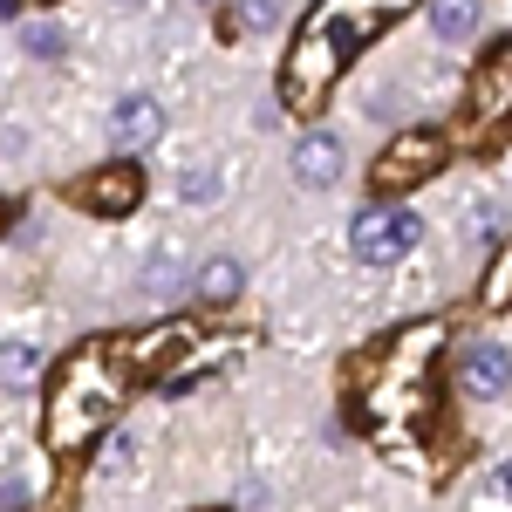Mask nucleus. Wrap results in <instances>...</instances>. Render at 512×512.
Returning a JSON list of instances; mask_svg holds the SVG:
<instances>
[{"label": "nucleus", "mask_w": 512, "mask_h": 512, "mask_svg": "<svg viewBox=\"0 0 512 512\" xmlns=\"http://www.w3.org/2000/svg\"><path fill=\"white\" fill-rule=\"evenodd\" d=\"M444 342H451L444 321H410L342 362V396H349L355 431L383 444L396 465L417 451V437L437 410V349Z\"/></svg>", "instance_id": "nucleus-1"}, {"label": "nucleus", "mask_w": 512, "mask_h": 512, "mask_svg": "<svg viewBox=\"0 0 512 512\" xmlns=\"http://www.w3.org/2000/svg\"><path fill=\"white\" fill-rule=\"evenodd\" d=\"M130 383H144L137 362H130V342H82V349L62 362L55 390H48V424H41L48 451H82L89 437L117 417V403L130 396Z\"/></svg>", "instance_id": "nucleus-2"}, {"label": "nucleus", "mask_w": 512, "mask_h": 512, "mask_svg": "<svg viewBox=\"0 0 512 512\" xmlns=\"http://www.w3.org/2000/svg\"><path fill=\"white\" fill-rule=\"evenodd\" d=\"M342 69H349V48L328 35L321 21H308L301 41H294V55H287V69H280V103H287L294 117H315Z\"/></svg>", "instance_id": "nucleus-3"}, {"label": "nucleus", "mask_w": 512, "mask_h": 512, "mask_svg": "<svg viewBox=\"0 0 512 512\" xmlns=\"http://www.w3.org/2000/svg\"><path fill=\"white\" fill-rule=\"evenodd\" d=\"M512 123V41H499L465 82V110H458V137L465 144H492Z\"/></svg>", "instance_id": "nucleus-4"}, {"label": "nucleus", "mask_w": 512, "mask_h": 512, "mask_svg": "<svg viewBox=\"0 0 512 512\" xmlns=\"http://www.w3.org/2000/svg\"><path fill=\"white\" fill-rule=\"evenodd\" d=\"M451 164V137L444 130H403L390 151L376 158V192H410V185H431L437 171Z\"/></svg>", "instance_id": "nucleus-5"}, {"label": "nucleus", "mask_w": 512, "mask_h": 512, "mask_svg": "<svg viewBox=\"0 0 512 512\" xmlns=\"http://www.w3.org/2000/svg\"><path fill=\"white\" fill-rule=\"evenodd\" d=\"M417 239H424V226H417L410 212H396V205H369V212H355V226H349V253L362 260V267H396Z\"/></svg>", "instance_id": "nucleus-6"}, {"label": "nucleus", "mask_w": 512, "mask_h": 512, "mask_svg": "<svg viewBox=\"0 0 512 512\" xmlns=\"http://www.w3.org/2000/svg\"><path fill=\"white\" fill-rule=\"evenodd\" d=\"M137 198H144V171H137V164H103V171H89L82 185H69V205H82V212H103V219L130 212Z\"/></svg>", "instance_id": "nucleus-7"}, {"label": "nucleus", "mask_w": 512, "mask_h": 512, "mask_svg": "<svg viewBox=\"0 0 512 512\" xmlns=\"http://www.w3.org/2000/svg\"><path fill=\"white\" fill-rule=\"evenodd\" d=\"M458 383L472 396H506L512 390V349H499V342H478L465 362H458Z\"/></svg>", "instance_id": "nucleus-8"}, {"label": "nucleus", "mask_w": 512, "mask_h": 512, "mask_svg": "<svg viewBox=\"0 0 512 512\" xmlns=\"http://www.w3.org/2000/svg\"><path fill=\"white\" fill-rule=\"evenodd\" d=\"M158 130H164V110L137 89V96H123L117 103V117H110V137H117V151H144V144H158Z\"/></svg>", "instance_id": "nucleus-9"}, {"label": "nucleus", "mask_w": 512, "mask_h": 512, "mask_svg": "<svg viewBox=\"0 0 512 512\" xmlns=\"http://www.w3.org/2000/svg\"><path fill=\"white\" fill-rule=\"evenodd\" d=\"M294 178H301V185H335V178H342V144H335L328 130H308V137L294 144Z\"/></svg>", "instance_id": "nucleus-10"}, {"label": "nucleus", "mask_w": 512, "mask_h": 512, "mask_svg": "<svg viewBox=\"0 0 512 512\" xmlns=\"http://www.w3.org/2000/svg\"><path fill=\"white\" fill-rule=\"evenodd\" d=\"M198 301H205V308H233L239 301V260H226V253L205 260V267H198Z\"/></svg>", "instance_id": "nucleus-11"}, {"label": "nucleus", "mask_w": 512, "mask_h": 512, "mask_svg": "<svg viewBox=\"0 0 512 512\" xmlns=\"http://www.w3.org/2000/svg\"><path fill=\"white\" fill-rule=\"evenodd\" d=\"M437 41H472L478 35V0H431Z\"/></svg>", "instance_id": "nucleus-12"}, {"label": "nucleus", "mask_w": 512, "mask_h": 512, "mask_svg": "<svg viewBox=\"0 0 512 512\" xmlns=\"http://www.w3.org/2000/svg\"><path fill=\"white\" fill-rule=\"evenodd\" d=\"M478 301H485V308H506V301H512V239H499V246H492L485 280H478Z\"/></svg>", "instance_id": "nucleus-13"}, {"label": "nucleus", "mask_w": 512, "mask_h": 512, "mask_svg": "<svg viewBox=\"0 0 512 512\" xmlns=\"http://www.w3.org/2000/svg\"><path fill=\"white\" fill-rule=\"evenodd\" d=\"M35 376H41L35 342H0V383H7V390H21V383H35Z\"/></svg>", "instance_id": "nucleus-14"}, {"label": "nucleus", "mask_w": 512, "mask_h": 512, "mask_svg": "<svg viewBox=\"0 0 512 512\" xmlns=\"http://www.w3.org/2000/svg\"><path fill=\"white\" fill-rule=\"evenodd\" d=\"M178 198H185V205H212V198H219V171H212V164H205V171H192V178L178 185Z\"/></svg>", "instance_id": "nucleus-15"}, {"label": "nucleus", "mask_w": 512, "mask_h": 512, "mask_svg": "<svg viewBox=\"0 0 512 512\" xmlns=\"http://www.w3.org/2000/svg\"><path fill=\"white\" fill-rule=\"evenodd\" d=\"M178 280H185V267H178V260H151L144 287H151V294H178Z\"/></svg>", "instance_id": "nucleus-16"}, {"label": "nucleus", "mask_w": 512, "mask_h": 512, "mask_svg": "<svg viewBox=\"0 0 512 512\" xmlns=\"http://www.w3.org/2000/svg\"><path fill=\"white\" fill-rule=\"evenodd\" d=\"M239 21L246 28H274V0H239Z\"/></svg>", "instance_id": "nucleus-17"}, {"label": "nucleus", "mask_w": 512, "mask_h": 512, "mask_svg": "<svg viewBox=\"0 0 512 512\" xmlns=\"http://www.w3.org/2000/svg\"><path fill=\"white\" fill-rule=\"evenodd\" d=\"M0 512H28V485H21V478L0 485Z\"/></svg>", "instance_id": "nucleus-18"}, {"label": "nucleus", "mask_w": 512, "mask_h": 512, "mask_svg": "<svg viewBox=\"0 0 512 512\" xmlns=\"http://www.w3.org/2000/svg\"><path fill=\"white\" fill-rule=\"evenodd\" d=\"M28 48H35V55H55L62 35H55V28H28Z\"/></svg>", "instance_id": "nucleus-19"}, {"label": "nucleus", "mask_w": 512, "mask_h": 512, "mask_svg": "<svg viewBox=\"0 0 512 512\" xmlns=\"http://www.w3.org/2000/svg\"><path fill=\"white\" fill-rule=\"evenodd\" d=\"M403 7H410V0H369V14H376V21H390V14H403Z\"/></svg>", "instance_id": "nucleus-20"}, {"label": "nucleus", "mask_w": 512, "mask_h": 512, "mask_svg": "<svg viewBox=\"0 0 512 512\" xmlns=\"http://www.w3.org/2000/svg\"><path fill=\"white\" fill-rule=\"evenodd\" d=\"M492 485H499V492L512 499V465H499V478H492Z\"/></svg>", "instance_id": "nucleus-21"}, {"label": "nucleus", "mask_w": 512, "mask_h": 512, "mask_svg": "<svg viewBox=\"0 0 512 512\" xmlns=\"http://www.w3.org/2000/svg\"><path fill=\"white\" fill-rule=\"evenodd\" d=\"M117 7H144V0H117Z\"/></svg>", "instance_id": "nucleus-22"}]
</instances>
